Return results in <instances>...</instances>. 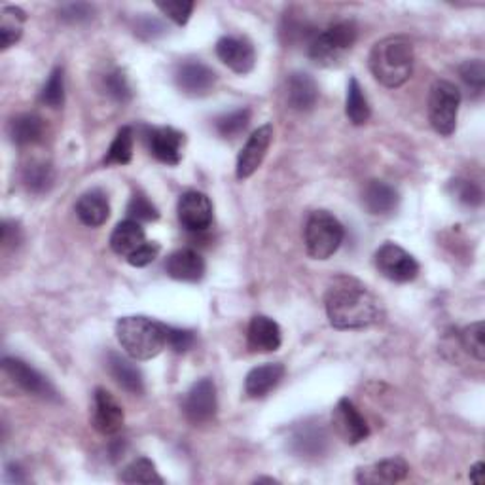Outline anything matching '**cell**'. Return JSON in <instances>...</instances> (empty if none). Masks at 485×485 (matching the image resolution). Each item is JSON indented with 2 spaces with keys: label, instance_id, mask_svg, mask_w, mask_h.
Instances as JSON below:
<instances>
[{
  "label": "cell",
  "instance_id": "obj_39",
  "mask_svg": "<svg viewBox=\"0 0 485 485\" xmlns=\"http://www.w3.org/2000/svg\"><path fill=\"white\" fill-rule=\"evenodd\" d=\"M105 86L110 97H114L118 103H127L129 99L133 97L131 86L126 78V74L122 71H114L105 78Z\"/></svg>",
  "mask_w": 485,
  "mask_h": 485
},
{
  "label": "cell",
  "instance_id": "obj_14",
  "mask_svg": "<svg viewBox=\"0 0 485 485\" xmlns=\"http://www.w3.org/2000/svg\"><path fill=\"white\" fill-rule=\"evenodd\" d=\"M146 144L150 154L165 165H178L182 158L184 135L173 127H150L146 129Z\"/></svg>",
  "mask_w": 485,
  "mask_h": 485
},
{
  "label": "cell",
  "instance_id": "obj_15",
  "mask_svg": "<svg viewBox=\"0 0 485 485\" xmlns=\"http://www.w3.org/2000/svg\"><path fill=\"white\" fill-rule=\"evenodd\" d=\"M216 56L228 69L238 74H248L256 65L253 44L238 37H224L216 42Z\"/></svg>",
  "mask_w": 485,
  "mask_h": 485
},
{
  "label": "cell",
  "instance_id": "obj_17",
  "mask_svg": "<svg viewBox=\"0 0 485 485\" xmlns=\"http://www.w3.org/2000/svg\"><path fill=\"white\" fill-rule=\"evenodd\" d=\"M165 272L171 279L195 282L205 275V260L192 248H180L165 262Z\"/></svg>",
  "mask_w": 485,
  "mask_h": 485
},
{
  "label": "cell",
  "instance_id": "obj_33",
  "mask_svg": "<svg viewBox=\"0 0 485 485\" xmlns=\"http://www.w3.org/2000/svg\"><path fill=\"white\" fill-rule=\"evenodd\" d=\"M133 158V129L122 127L116 133V139L112 141L105 165H127Z\"/></svg>",
  "mask_w": 485,
  "mask_h": 485
},
{
  "label": "cell",
  "instance_id": "obj_12",
  "mask_svg": "<svg viewBox=\"0 0 485 485\" xmlns=\"http://www.w3.org/2000/svg\"><path fill=\"white\" fill-rule=\"evenodd\" d=\"M272 141H273V127L270 124L258 127L253 135L248 137L247 144L243 146V150L238 156L236 175L239 180L253 177L258 171V167L262 165L267 150H270Z\"/></svg>",
  "mask_w": 485,
  "mask_h": 485
},
{
  "label": "cell",
  "instance_id": "obj_22",
  "mask_svg": "<svg viewBox=\"0 0 485 485\" xmlns=\"http://www.w3.org/2000/svg\"><path fill=\"white\" fill-rule=\"evenodd\" d=\"M319 101V86L307 73H292L289 78V105L298 112H309Z\"/></svg>",
  "mask_w": 485,
  "mask_h": 485
},
{
  "label": "cell",
  "instance_id": "obj_32",
  "mask_svg": "<svg viewBox=\"0 0 485 485\" xmlns=\"http://www.w3.org/2000/svg\"><path fill=\"white\" fill-rule=\"evenodd\" d=\"M250 122V110L248 108H238L231 110L221 118H216L214 127L219 131V135L224 139H236L248 127Z\"/></svg>",
  "mask_w": 485,
  "mask_h": 485
},
{
  "label": "cell",
  "instance_id": "obj_44",
  "mask_svg": "<svg viewBox=\"0 0 485 485\" xmlns=\"http://www.w3.org/2000/svg\"><path fill=\"white\" fill-rule=\"evenodd\" d=\"M20 241H22V231H20L18 224L4 222L3 224V245L4 247H18Z\"/></svg>",
  "mask_w": 485,
  "mask_h": 485
},
{
  "label": "cell",
  "instance_id": "obj_13",
  "mask_svg": "<svg viewBox=\"0 0 485 485\" xmlns=\"http://www.w3.org/2000/svg\"><path fill=\"white\" fill-rule=\"evenodd\" d=\"M3 366H4V372L15 383H18L23 391L35 394V396H40V398H49V400L57 398L54 385L49 383L39 370L29 366L27 362H23L20 359H13V357H4Z\"/></svg>",
  "mask_w": 485,
  "mask_h": 485
},
{
  "label": "cell",
  "instance_id": "obj_27",
  "mask_svg": "<svg viewBox=\"0 0 485 485\" xmlns=\"http://www.w3.org/2000/svg\"><path fill=\"white\" fill-rule=\"evenodd\" d=\"M44 120L37 114H22L15 116V118L8 126V135L13 144L18 146H29L42 141L44 137Z\"/></svg>",
  "mask_w": 485,
  "mask_h": 485
},
{
  "label": "cell",
  "instance_id": "obj_25",
  "mask_svg": "<svg viewBox=\"0 0 485 485\" xmlns=\"http://www.w3.org/2000/svg\"><path fill=\"white\" fill-rule=\"evenodd\" d=\"M107 368H108L110 376L114 377V381L118 383L122 389H126L131 394H143L144 381H143L141 370L135 364H131L122 355L110 351L108 357H107Z\"/></svg>",
  "mask_w": 485,
  "mask_h": 485
},
{
  "label": "cell",
  "instance_id": "obj_21",
  "mask_svg": "<svg viewBox=\"0 0 485 485\" xmlns=\"http://www.w3.org/2000/svg\"><path fill=\"white\" fill-rule=\"evenodd\" d=\"M282 377L284 366L281 362H265L247 374L245 391L250 398H264L277 387Z\"/></svg>",
  "mask_w": 485,
  "mask_h": 485
},
{
  "label": "cell",
  "instance_id": "obj_46",
  "mask_svg": "<svg viewBox=\"0 0 485 485\" xmlns=\"http://www.w3.org/2000/svg\"><path fill=\"white\" fill-rule=\"evenodd\" d=\"M6 480H8V481H15V483H23V481H25V476H23V472L20 471V466L10 464V466L6 468Z\"/></svg>",
  "mask_w": 485,
  "mask_h": 485
},
{
  "label": "cell",
  "instance_id": "obj_20",
  "mask_svg": "<svg viewBox=\"0 0 485 485\" xmlns=\"http://www.w3.org/2000/svg\"><path fill=\"white\" fill-rule=\"evenodd\" d=\"M400 195L391 184L383 180H370L362 190V205L376 216L389 214L398 207Z\"/></svg>",
  "mask_w": 485,
  "mask_h": 485
},
{
  "label": "cell",
  "instance_id": "obj_5",
  "mask_svg": "<svg viewBox=\"0 0 485 485\" xmlns=\"http://www.w3.org/2000/svg\"><path fill=\"white\" fill-rule=\"evenodd\" d=\"M359 29L353 22H338L316 32L309 42V57L321 66H333L355 46Z\"/></svg>",
  "mask_w": 485,
  "mask_h": 485
},
{
  "label": "cell",
  "instance_id": "obj_8",
  "mask_svg": "<svg viewBox=\"0 0 485 485\" xmlns=\"http://www.w3.org/2000/svg\"><path fill=\"white\" fill-rule=\"evenodd\" d=\"M219 410L216 400V387L211 379H199L192 385L186 398H184V413L194 425H205L214 420Z\"/></svg>",
  "mask_w": 485,
  "mask_h": 485
},
{
  "label": "cell",
  "instance_id": "obj_30",
  "mask_svg": "<svg viewBox=\"0 0 485 485\" xmlns=\"http://www.w3.org/2000/svg\"><path fill=\"white\" fill-rule=\"evenodd\" d=\"M54 178L56 175H54L52 165L46 161H32L25 167V171H23L25 186L35 194H44L52 188Z\"/></svg>",
  "mask_w": 485,
  "mask_h": 485
},
{
  "label": "cell",
  "instance_id": "obj_34",
  "mask_svg": "<svg viewBox=\"0 0 485 485\" xmlns=\"http://www.w3.org/2000/svg\"><path fill=\"white\" fill-rule=\"evenodd\" d=\"M461 345L468 355H472L478 362L485 360V325L483 321L472 323L461 332Z\"/></svg>",
  "mask_w": 485,
  "mask_h": 485
},
{
  "label": "cell",
  "instance_id": "obj_18",
  "mask_svg": "<svg viewBox=\"0 0 485 485\" xmlns=\"http://www.w3.org/2000/svg\"><path fill=\"white\" fill-rule=\"evenodd\" d=\"M248 347L258 353H273L281 347L282 336L279 325L265 315H256L248 325Z\"/></svg>",
  "mask_w": 485,
  "mask_h": 485
},
{
  "label": "cell",
  "instance_id": "obj_16",
  "mask_svg": "<svg viewBox=\"0 0 485 485\" xmlns=\"http://www.w3.org/2000/svg\"><path fill=\"white\" fill-rule=\"evenodd\" d=\"M175 82L182 93L192 97H204L214 88L216 74L211 66L204 63L188 61L178 65V69L175 73Z\"/></svg>",
  "mask_w": 485,
  "mask_h": 485
},
{
  "label": "cell",
  "instance_id": "obj_37",
  "mask_svg": "<svg viewBox=\"0 0 485 485\" xmlns=\"http://www.w3.org/2000/svg\"><path fill=\"white\" fill-rule=\"evenodd\" d=\"M127 216L137 222H152L160 219V212L146 195L135 194L127 205Z\"/></svg>",
  "mask_w": 485,
  "mask_h": 485
},
{
  "label": "cell",
  "instance_id": "obj_4",
  "mask_svg": "<svg viewBox=\"0 0 485 485\" xmlns=\"http://www.w3.org/2000/svg\"><path fill=\"white\" fill-rule=\"evenodd\" d=\"M345 238V230L336 216L328 211H315L309 214L304 230L307 255L315 260H328L338 253Z\"/></svg>",
  "mask_w": 485,
  "mask_h": 485
},
{
  "label": "cell",
  "instance_id": "obj_47",
  "mask_svg": "<svg viewBox=\"0 0 485 485\" xmlns=\"http://www.w3.org/2000/svg\"><path fill=\"white\" fill-rule=\"evenodd\" d=\"M483 468H485L483 463H476V464L471 468V480H472L474 483H481V481H483Z\"/></svg>",
  "mask_w": 485,
  "mask_h": 485
},
{
  "label": "cell",
  "instance_id": "obj_43",
  "mask_svg": "<svg viewBox=\"0 0 485 485\" xmlns=\"http://www.w3.org/2000/svg\"><path fill=\"white\" fill-rule=\"evenodd\" d=\"M59 18L63 22H69V23H80V22H86L91 18L93 13V8L90 4H66L59 10Z\"/></svg>",
  "mask_w": 485,
  "mask_h": 485
},
{
  "label": "cell",
  "instance_id": "obj_45",
  "mask_svg": "<svg viewBox=\"0 0 485 485\" xmlns=\"http://www.w3.org/2000/svg\"><path fill=\"white\" fill-rule=\"evenodd\" d=\"M163 25L158 22V20H150V18H144L141 20V23L137 25V32L139 35H143V32H146L148 39H156L160 35H163Z\"/></svg>",
  "mask_w": 485,
  "mask_h": 485
},
{
  "label": "cell",
  "instance_id": "obj_6",
  "mask_svg": "<svg viewBox=\"0 0 485 485\" xmlns=\"http://www.w3.org/2000/svg\"><path fill=\"white\" fill-rule=\"evenodd\" d=\"M461 105V91L447 80L432 83L429 95V120L434 131L442 137H451L457 127V116Z\"/></svg>",
  "mask_w": 485,
  "mask_h": 485
},
{
  "label": "cell",
  "instance_id": "obj_24",
  "mask_svg": "<svg viewBox=\"0 0 485 485\" xmlns=\"http://www.w3.org/2000/svg\"><path fill=\"white\" fill-rule=\"evenodd\" d=\"M144 243H146V233L143 226L137 221H131V219L116 226L110 236V248L116 255L124 258H129L133 253H137Z\"/></svg>",
  "mask_w": 485,
  "mask_h": 485
},
{
  "label": "cell",
  "instance_id": "obj_2",
  "mask_svg": "<svg viewBox=\"0 0 485 485\" xmlns=\"http://www.w3.org/2000/svg\"><path fill=\"white\" fill-rule=\"evenodd\" d=\"M413 44L406 37H387L379 40L370 52V71L385 88H400L413 73Z\"/></svg>",
  "mask_w": 485,
  "mask_h": 485
},
{
  "label": "cell",
  "instance_id": "obj_1",
  "mask_svg": "<svg viewBox=\"0 0 485 485\" xmlns=\"http://www.w3.org/2000/svg\"><path fill=\"white\" fill-rule=\"evenodd\" d=\"M326 315L336 330H364L381 321L379 299L359 279L340 275L328 287Z\"/></svg>",
  "mask_w": 485,
  "mask_h": 485
},
{
  "label": "cell",
  "instance_id": "obj_23",
  "mask_svg": "<svg viewBox=\"0 0 485 485\" xmlns=\"http://www.w3.org/2000/svg\"><path fill=\"white\" fill-rule=\"evenodd\" d=\"M76 214L82 224L90 228L103 226L110 216V205L108 199L101 190H91L80 195L76 202Z\"/></svg>",
  "mask_w": 485,
  "mask_h": 485
},
{
  "label": "cell",
  "instance_id": "obj_42",
  "mask_svg": "<svg viewBox=\"0 0 485 485\" xmlns=\"http://www.w3.org/2000/svg\"><path fill=\"white\" fill-rule=\"evenodd\" d=\"M160 255V245L158 243H150L146 241L137 253H133L127 262L133 265V267H146L148 264H152Z\"/></svg>",
  "mask_w": 485,
  "mask_h": 485
},
{
  "label": "cell",
  "instance_id": "obj_19",
  "mask_svg": "<svg viewBox=\"0 0 485 485\" xmlns=\"http://www.w3.org/2000/svg\"><path fill=\"white\" fill-rule=\"evenodd\" d=\"M410 472V466L404 459L393 457V459H383L372 466L360 468L357 474L359 483L368 485H377V483H398L406 480Z\"/></svg>",
  "mask_w": 485,
  "mask_h": 485
},
{
  "label": "cell",
  "instance_id": "obj_26",
  "mask_svg": "<svg viewBox=\"0 0 485 485\" xmlns=\"http://www.w3.org/2000/svg\"><path fill=\"white\" fill-rule=\"evenodd\" d=\"M290 446L299 457H319L326 451L328 437L321 425H304L294 432Z\"/></svg>",
  "mask_w": 485,
  "mask_h": 485
},
{
  "label": "cell",
  "instance_id": "obj_10",
  "mask_svg": "<svg viewBox=\"0 0 485 485\" xmlns=\"http://www.w3.org/2000/svg\"><path fill=\"white\" fill-rule=\"evenodd\" d=\"M91 425L103 437H114L124 427V408L107 389L97 387L93 393Z\"/></svg>",
  "mask_w": 485,
  "mask_h": 485
},
{
  "label": "cell",
  "instance_id": "obj_38",
  "mask_svg": "<svg viewBox=\"0 0 485 485\" xmlns=\"http://www.w3.org/2000/svg\"><path fill=\"white\" fill-rule=\"evenodd\" d=\"M459 76L466 83L468 88L476 93L483 91L485 86V65L481 59H472V61H464L459 66Z\"/></svg>",
  "mask_w": 485,
  "mask_h": 485
},
{
  "label": "cell",
  "instance_id": "obj_41",
  "mask_svg": "<svg viewBox=\"0 0 485 485\" xmlns=\"http://www.w3.org/2000/svg\"><path fill=\"white\" fill-rule=\"evenodd\" d=\"M158 8L167 15V18H169L171 22H175L177 25H186L188 20H190V15L195 8L194 3H158Z\"/></svg>",
  "mask_w": 485,
  "mask_h": 485
},
{
  "label": "cell",
  "instance_id": "obj_35",
  "mask_svg": "<svg viewBox=\"0 0 485 485\" xmlns=\"http://www.w3.org/2000/svg\"><path fill=\"white\" fill-rule=\"evenodd\" d=\"M40 101L52 108H61L65 103V73L61 66H56L49 74L46 86L40 93Z\"/></svg>",
  "mask_w": 485,
  "mask_h": 485
},
{
  "label": "cell",
  "instance_id": "obj_40",
  "mask_svg": "<svg viewBox=\"0 0 485 485\" xmlns=\"http://www.w3.org/2000/svg\"><path fill=\"white\" fill-rule=\"evenodd\" d=\"M195 343L194 332L167 326V347H171L175 353H186Z\"/></svg>",
  "mask_w": 485,
  "mask_h": 485
},
{
  "label": "cell",
  "instance_id": "obj_3",
  "mask_svg": "<svg viewBox=\"0 0 485 485\" xmlns=\"http://www.w3.org/2000/svg\"><path fill=\"white\" fill-rule=\"evenodd\" d=\"M116 338L131 359L150 360L167 347V326L143 315L122 316L116 323Z\"/></svg>",
  "mask_w": 485,
  "mask_h": 485
},
{
  "label": "cell",
  "instance_id": "obj_11",
  "mask_svg": "<svg viewBox=\"0 0 485 485\" xmlns=\"http://www.w3.org/2000/svg\"><path fill=\"white\" fill-rule=\"evenodd\" d=\"M178 221L182 228L199 233L212 224V204L204 192H186L178 199Z\"/></svg>",
  "mask_w": 485,
  "mask_h": 485
},
{
  "label": "cell",
  "instance_id": "obj_36",
  "mask_svg": "<svg viewBox=\"0 0 485 485\" xmlns=\"http://www.w3.org/2000/svg\"><path fill=\"white\" fill-rule=\"evenodd\" d=\"M451 194L455 195L457 202H461L466 207H478L483 199V194L480 186H476L474 182L464 180V178H455L449 184Z\"/></svg>",
  "mask_w": 485,
  "mask_h": 485
},
{
  "label": "cell",
  "instance_id": "obj_29",
  "mask_svg": "<svg viewBox=\"0 0 485 485\" xmlns=\"http://www.w3.org/2000/svg\"><path fill=\"white\" fill-rule=\"evenodd\" d=\"M345 114H347L349 122L353 126H364L368 120H370V116H372L370 103H368L364 90L360 88V83H359L357 78L349 80Z\"/></svg>",
  "mask_w": 485,
  "mask_h": 485
},
{
  "label": "cell",
  "instance_id": "obj_31",
  "mask_svg": "<svg viewBox=\"0 0 485 485\" xmlns=\"http://www.w3.org/2000/svg\"><path fill=\"white\" fill-rule=\"evenodd\" d=\"M120 480L124 483H163V478L156 471V464L146 457H141L127 464Z\"/></svg>",
  "mask_w": 485,
  "mask_h": 485
},
{
  "label": "cell",
  "instance_id": "obj_28",
  "mask_svg": "<svg viewBox=\"0 0 485 485\" xmlns=\"http://www.w3.org/2000/svg\"><path fill=\"white\" fill-rule=\"evenodd\" d=\"M27 13L18 6H6L0 12V48L8 49L23 37Z\"/></svg>",
  "mask_w": 485,
  "mask_h": 485
},
{
  "label": "cell",
  "instance_id": "obj_9",
  "mask_svg": "<svg viewBox=\"0 0 485 485\" xmlns=\"http://www.w3.org/2000/svg\"><path fill=\"white\" fill-rule=\"evenodd\" d=\"M332 425L338 437L345 444H360L370 437V427H368L362 413L349 398H342L338 406L332 411Z\"/></svg>",
  "mask_w": 485,
  "mask_h": 485
},
{
  "label": "cell",
  "instance_id": "obj_7",
  "mask_svg": "<svg viewBox=\"0 0 485 485\" xmlns=\"http://www.w3.org/2000/svg\"><path fill=\"white\" fill-rule=\"evenodd\" d=\"M376 267L383 277L394 282H410L420 273L417 260L396 243H383L376 253Z\"/></svg>",
  "mask_w": 485,
  "mask_h": 485
}]
</instances>
